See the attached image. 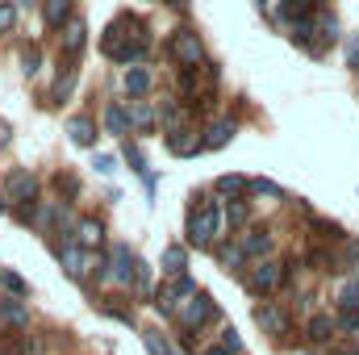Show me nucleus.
I'll use <instances>...</instances> for the list:
<instances>
[{
  "mask_svg": "<svg viewBox=\"0 0 359 355\" xmlns=\"http://www.w3.org/2000/svg\"><path fill=\"white\" fill-rule=\"evenodd\" d=\"M104 309H109L113 318H121L126 326H134V309H130V305H121V297H109V301H104Z\"/></svg>",
  "mask_w": 359,
  "mask_h": 355,
  "instance_id": "473e14b6",
  "label": "nucleus"
},
{
  "mask_svg": "<svg viewBox=\"0 0 359 355\" xmlns=\"http://www.w3.org/2000/svg\"><path fill=\"white\" fill-rule=\"evenodd\" d=\"M121 84H126V92H130V96H142V92H151V84H155V76H151L147 67H130Z\"/></svg>",
  "mask_w": 359,
  "mask_h": 355,
  "instance_id": "412c9836",
  "label": "nucleus"
},
{
  "mask_svg": "<svg viewBox=\"0 0 359 355\" xmlns=\"http://www.w3.org/2000/svg\"><path fill=\"white\" fill-rule=\"evenodd\" d=\"M347 67H359V34H351L347 42Z\"/></svg>",
  "mask_w": 359,
  "mask_h": 355,
  "instance_id": "a19ab883",
  "label": "nucleus"
},
{
  "mask_svg": "<svg viewBox=\"0 0 359 355\" xmlns=\"http://www.w3.org/2000/svg\"><path fill=\"white\" fill-rule=\"evenodd\" d=\"M21 72H25V76H38V72H42V51H38V46H25V51H21Z\"/></svg>",
  "mask_w": 359,
  "mask_h": 355,
  "instance_id": "c85d7f7f",
  "label": "nucleus"
},
{
  "mask_svg": "<svg viewBox=\"0 0 359 355\" xmlns=\"http://www.w3.org/2000/svg\"><path fill=\"white\" fill-rule=\"evenodd\" d=\"M142 343H147V351L151 355H172V343H168L159 330H142Z\"/></svg>",
  "mask_w": 359,
  "mask_h": 355,
  "instance_id": "cd10ccee",
  "label": "nucleus"
},
{
  "mask_svg": "<svg viewBox=\"0 0 359 355\" xmlns=\"http://www.w3.org/2000/svg\"><path fill=\"white\" fill-rule=\"evenodd\" d=\"M247 188H251V184L243 176H222L217 180V192H226V196H238V192H247Z\"/></svg>",
  "mask_w": 359,
  "mask_h": 355,
  "instance_id": "7c9ffc66",
  "label": "nucleus"
},
{
  "mask_svg": "<svg viewBox=\"0 0 359 355\" xmlns=\"http://www.w3.org/2000/svg\"><path fill=\"white\" fill-rule=\"evenodd\" d=\"M55 255H59V264L63 272L72 276V280H84L96 272V280H104V260L96 255V251H84V247H76V243H55Z\"/></svg>",
  "mask_w": 359,
  "mask_h": 355,
  "instance_id": "7ed1b4c3",
  "label": "nucleus"
},
{
  "mask_svg": "<svg viewBox=\"0 0 359 355\" xmlns=\"http://www.w3.org/2000/svg\"><path fill=\"white\" fill-rule=\"evenodd\" d=\"M217 260H222V267H230V272H243V260H247V255H243L238 243H222V247H217Z\"/></svg>",
  "mask_w": 359,
  "mask_h": 355,
  "instance_id": "b1692460",
  "label": "nucleus"
},
{
  "mask_svg": "<svg viewBox=\"0 0 359 355\" xmlns=\"http://www.w3.org/2000/svg\"><path fill=\"white\" fill-rule=\"evenodd\" d=\"M318 34H322V42H334V38H339V21H334V13H322V17H318Z\"/></svg>",
  "mask_w": 359,
  "mask_h": 355,
  "instance_id": "2f4dec72",
  "label": "nucleus"
},
{
  "mask_svg": "<svg viewBox=\"0 0 359 355\" xmlns=\"http://www.w3.org/2000/svg\"><path fill=\"white\" fill-rule=\"evenodd\" d=\"M176 314H180V326H184V330H201L205 322H213V318H217V305L209 301V293H192V297H184V301H180Z\"/></svg>",
  "mask_w": 359,
  "mask_h": 355,
  "instance_id": "20e7f679",
  "label": "nucleus"
},
{
  "mask_svg": "<svg viewBox=\"0 0 359 355\" xmlns=\"http://www.w3.org/2000/svg\"><path fill=\"white\" fill-rule=\"evenodd\" d=\"M330 335H334V322L330 318H309V343H330Z\"/></svg>",
  "mask_w": 359,
  "mask_h": 355,
  "instance_id": "393cba45",
  "label": "nucleus"
},
{
  "mask_svg": "<svg viewBox=\"0 0 359 355\" xmlns=\"http://www.w3.org/2000/svg\"><path fill=\"white\" fill-rule=\"evenodd\" d=\"M155 126V109L147 105V100H130V130H151Z\"/></svg>",
  "mask_w": 359,
  "mask_h": 355,
  "instance_id": "aec40b11",
  "label": "nucleus"
},
{
  "mask_svg": "<svg viewBox=\"0 0 359 355\" xmlns=\"http://www.w3.org/2000/svg\"><path fill=\"white\" fill-rule=\"evenodd\" d=\"M238 247H243V255H255V260H264L271 251V234L268 230H247L243 239H238Z\"/></svg>",
  "mask_w": 359,
  "mask_h": 355,
  "instance_id": "4468645a",
  "label": "nucleus"
},
{
  "mask_svg": "<svg viewBox=\"0 0 359 355\" xmlns=\"http://www.w3.org/2000/svg\"><path fill=\"white\" fill-rule=\"evenodd\" d=\"M163 4H172V8H188L192 0H163Z\"/></svg>",
  "mask_w": 359,
  "mask_h": 355,
  "instance_id": "c03bdc74",
  "label": "nucleus"
},
{
  "mask_svg": "<svg viewBox=\"0 0 359 355\" xmlns=\"http://www.w3.org/2000/svg\"><path fill=\"white\" fill-rule=\"evenodd\" d=\"M0 213H4V192H0Z\"/></svg>",
  "mask_w": 359,
  "mask_h": 355,
  "instance_id": "de8ad7c7",
  "label": "nucleus"
},
{
  "mask_svg": "<svg viewBox=\"0 0 359 355\" xmlns=\"http://www.w3.org/2000/svg\"><path fill=\"white\" fill-rule=\"evenodd\" d=\"M117 280V284H130V280H138V260H134V251L126 247V243H117L113 247V255H109V272H104V280Z\"/></svg>",
  "mask_w": 359,
  "mask_h": 355,
  "instance_id": "1a4fd4ad",
  "label": "nucleus"
},
{
  "mask_svg": "<svg viewBox=\"0 0 359 355\" xmlns=\"http://www.w3.org/2000/svg\"><path fill=\"white\" fill-rule=\"evenodd\" d=\"M168 55H172L176 63H184V67H196V63L205 59L196 29H176V34H172V42H168Z\"/></svg>",
  "mask_w": 359,
  "mask_h": 355,
  "instance_id": "423d86ee",
  "label": "nucleus"
},
{
  "mask_svg": "<svg viewBox=\"0 0 359 355\" xmlns=\"http://www.w3.org/2000/svg\"><path fill=\"white\" fill-rule=\"evenodd\" d=\"M255 322H259L268 335H276V339H284V335H288V314H284L276 301H264V305L255 309Z\"/></svg>",
  "mask_w": 359,
  "mask_h": 355,
  "instance_id": "9b49d317",
  "label": "nucleus"
},
{
  "mask_svg": "<svg viewBox=\"0 0 359 355\" xmlns=\"http://www.w3.org/2000/svg\"><path fill=\"white\" fill-rule=\"evenodd\" d=\"M8 138H13V126H8V121H4V117H0V151H4V147H8Z\"/></svg>",
  "mask_w": 359,
  "mask_h": 355,
  "instance_id": "79ce46f5",
  "label": "nucleus"
},
{
  "mask_svg": "<svg viewBox=\"0 0 359 355\" xmlns=\"http://www.w3.org/2000/svg\"><path fill=\"white\" fill-rule=\"evenodd\" d=\"M0 284H4V288H8L13 297H25V293H29V284H25V280H21L17 272H8V267H0Z\"/></svg>",
  "mask_w": 359,
  "mask_h": 355,
  "instance_id": "c756f323",
  "label": "nucleus"
},
{
  "mask_svg": "<svg viewBox=\"0 0 359 355\" xmlns=\"http://www.w3.org/2000/svg\"><path fill=\"white\" fill-rule=\"evenodd\" d=\"M168 151L172 155H196V151H205V142L196 138L192 126H180L176 134H168Z\"/></svg>",
  "mask_w": 359,
  "mask_h": 355,
  "instance_id": "f8f14e48",
  "label": "nucleus"
},
{
  "mask_svg": "<svg viewBox=\"0 0 359 355\" xmlns=\"http://www.w3.org/2000/svg\"><path fill=\"white\" fill-rule=\"evenodd\" d=\"M192 293H196V284H192L188 276H172V284L155 293V309H159V314H176L180 301H184V297H192Z\"/></svg>",
  "mask_w": 359,
  "mask_h": 355,
  "instance_id": "6e6552de",
  "label": "nucleus"
},
{
  "mask_svg": "<svg viewBox=\"0 0 359 355\" xmlns=\"http://www.w3.org/2000/svg\"><path fill=\"white\" fill-rule=\"evenodd\" d=\"M222 222H226V213H222V205L217 201H192V209H188V243L192 247H213L217 243V234H222Z\"/></svg>",
  "mask_w": 359,
  "mask_h": 355,
  "instance_id": "f03ea898",
  "label": "nucleus"
},
{
  "mask_svg": "<svg viewBox=\"0 0 359 355\" xmlns=\"http://www.w3.org/2000/svg\"><path fill=\"white\" fill-rule=\"evenodd\" d=\"M205 355H230V351H226V347H209Z\"/></svg>",
  "mask_w": 359,
  "mask_h": 355,
  "instance_id": "a18cd8bd",
  "label": "nucleus"
},
{
  "mask_svg": "<svg viewBox=\"0 0 359 355\" xmlns=\"http://www.w3.org/2000/svg\"><path fill=\"white\" fill-rule=\"evenodd\" d=\"M13 4H34V0H13Z\"/></svg>",
  "mask_w": 359,
  "mask_h": 355,
  "instance_id": "49530a36",
  "label": "nucleus"
},
{
  "mask_svg": "<svg viewBox=\"0 0 359 355\" xmlns=\"http://www.w3.org/2000/svg\"><path fill=\"white\" fill-rule=\"evenodd\" d=\"M76 247H84V251H96L100 243H104V226L96 222V217H84V222H76Z\"/></svg>",
  "mask_w": 359,
  "mask_h": 355,
  "instance_id": "ddd939ff",
  "label": "nucleus"
},
{
  "mask_svg": "<svg viewBox=\"0 0 359 355\" xmlns=\"http://www.w3.org/2000/svg\"><path fill=\"white\" fill-rule=\"evenodd\" d=\"M313 8H318V0H280V17L284 21H309L313 17Z\"/></svg>",
  "mask_w": 359,
  "mask_h": 355,
  "instance_id": "6ab92c4d",
  "label": "nucleus"
},
{
  "mask_svg": "<svg viewBox=\"0 0 359 355\" xmlns=\"http://www.w3.org/2000/svg\"><path fill=\"white\" fill-rule=\"evenodd\" d=\"M92 168H96L100 176H109V172H113L117 163H113V155H96V159H92Z\"/></svg>",
  "mask_w": 359,
  "mask_h": 355,
  "instance_id": "ea45409f",
  "label": "nucleus"
},
{
  "mask_svg": "<svg viewBox=\"0 0 359 355\" xmlns=\"http://www.w3.org/2000/svg\"><path fill=\"white\" fill-rule=\"evenodd\" d=\"M230 138H234V121H226V117H222V121H213V126L205 130V138H201V142H205V151H217V147H226Z\"/></svg>",
  "mask_w": 359,
  "mask_h": 355,
  "instance_id": "a211bd4d",
  "label": "nucleus"
},
{
  "mask_svg": "<svg viewBox=\"0 0 359 355\" xmlns=\"http://www.w3.org/2000/svg\"><path fill=\"white\" fill-rule=\"evenodd\" d=\"M163 272L168 276H184V247H163Z\"/></svg>",
  "mask_w": 359,
  "mask_h": 355,
  "instance_id": "a878e982",
  "label": "nucleus"
},
{
  "mask_svg": "<svg viewBox=\"0 0 359 355\" xmlns=\"http://www.w3.org/2000/svg\"><path fill=\"white\" fill-rule=\"evenodd\" d=\"M251 188H255L259 196H284V192H280V184H271V180H255Z\"/></svg>",
  "mask_w": 359,
  "mask_h": 355,
  "instance_id": "58836bf2",
  "label": "nucleus"
},
{
  "mask_svg": "<svg viewBox=\"0 0 359 355\" xmlns=\"http://www.w3.org/2000/svg\"><path fill=\"white\" fill-rule=\"evenodd\" d=\"M339 326L351 330V335H359V309H339Z\"/></svg>",
  "mask_w": 359,
  "mask_h": 355,
  "instance_id": "e433bc0d",
  "label": "nucleus"
},
{
  "mask_svg": "<svg viewBox=\"0 0 359 355\" xmlns=\"http://www.w3.org/2000/svg\"><path fill=\"white\" fill-rule=\"evenodd\" d=\"M76 76H80V72H76V63L67 59V63H63V72H59V80H55V100L72 96V88H76Z\"/></svg>",
  "mask_w": 359,
  "mask_h": 355,
  "instance_id": "5701e85b",
  "label": "nucleus"
},
{
  "mask_svg": "<svg viewBox=\"0 0 359 355\" xmlns=\"http://www.w3.org/2000/svg\"><path fill=\"white\" fill-rule=\"evenodd\" d=\"M42 17L50 29H63L72 21V0H42Z\"/></svg>",
  "mask_w": 359,
  "mask_h": 355,
  "instance_id": "dca6fc26",
  "label": "nucleus"
},
{
  "mask_svg": "<svg viewBox=\"0 0 359 355\" xmlns=\"http://www.w3.org/2000/svg\"><path fill=\"white\" fill-rule=\"evenodd\" d=\"M100 46H104V55H109V59H117V63H134V59H142V55H147L151 34H147V25H142L138 17L121 13V17L104 29Z\"/></svg>",
  "mask_w": 359,
  "mask_h": 355,
  "instance_id": "f257e3e1",
  "label": "nucleus"
},
{
  "mask_svg": "<svg viewBox=\"0 0 359 355\" xmlns=\"http://www.w3.org/2000/svg\"><path fill=\"white\" fill-rule=\"evenodd\" d=\"M55 188L67 192V196H80V180L72 176V172H59V176H55Z\"/></svg>",
  "mask_w": 359,
  "mask_h": 355,
  "instance_id": "f704fd0d",
  "label": "nucleus"
},
{
  "mask_svg": "<svg viewBox=\"0 0 359 355\" xmlns=\"http://www.w3.org/2000/svg\"><path fill=\"white\" fill-rule=\"evenodd\" d=\"M347 251H351V260H355V267H359V243H355V239L347 243Z\"/></svg>",
  "mask_w": 359,
  "mask_h": 355,
  "instance_id": "37998d69",
  "label": "nucleus"
},
{
  "mask_svg": "<svg viewBox=\"0 0 359 355\" xmlns=\"http://www.w3.org/2000/svg\"><path fill=\"white\" fill-rule=\"evenodd\" d=\"M226 222H230V226H243V222H247V201H234V205L226 209Z\"/></svg>",
  "mask_w": 359,
  "mask_h": 355,
  "instance_id": "c9c22d12",
  "label": "nucleus"
},
{
  "mask_svg": "<svg viewBox=\"0 0 359 355\" xmlns=\"http://www.w3.org/2000/svg\"><path fill=\"white\" fill-rule=\"evenodd\" d=\"M339 305H343V309H359V276H351V280L339 288Z\"/></svg>",
  "mask_w": 359,
  "mask_h": 355,
  "instance_id": "bb28decb",
  "label": "nucleus"
},
{
  "mask_svg": "<svg viewBox=\"0 0 359 355\" xmlns=\"http://www.w3.org/2000/svg\"><path fill=\"white\" fill-rule=\"evenodd\" d=\"M13 25H17V4L0 0V34H13Z\"/></svg>",
  "mask_w": 359,
  "mask_h": 355,
  "instance_id": "72a5a7b5",
  "label": "nucleus"
},
{
  "mask_svg": "<svg viewBox=\"0 0 359 355\" xmlns=\"http://www.w3.org/2000/svg\"><path fill=\"white\" fill-rule=\"evenodd\" d=\"M222 347H226V351H243V339H238V330H234V326H226V330H222Z\"/></svg>",
  "mask_w": 359,
  "mask_h": 355,
  "instance_id": "4c0bfd02",
  "label": "nucleus"
},
{
  "mask_svg": "<svg viewBox=\"0 0 359 355\" xmlns=\"http://www.w3.org/2000/svg\"><path fill=\"white\" fill-rule=\"evenodd\" d=\"M0 318H4L8 326H29V305H25L21 297H4V301H0Z\"/></svg>",
  "mask_w": 359,
  "mask_h": 355,
  "instance_id": "2eb2a0df",
  "label": "nucleus"
},
{
  "mask_svg": "<svg viewBox=\"0 0 359 355\" xmlns=\"http://www.w3.org/2000/svg\"><path fill=\"white\" fill-rule=\"evenodd\" d=\"M284 284V267L271 264V260H259V264L247 272V288L255 293V297H268V293H276Z\"/></svg>",
  "mask_w": 359,
  "mask_h": 355,
  "instance_id": "39448f33",
  "label": "nucleus"
},
{
  "mask_svg": "<svg viewBox=\"0 0 359 355\" xmlns=\"http://www.w3.org/2000/svg\"><path fill=\"white\" fill-rule=\"evenodd\" d=\"M67 134L76 147H96V121L92 117H72L67 121Z\"/></svg>",
  "mask_w": 359,
  "mask_h": 355,
  "instance_id": "f3484780",
  "label": "nucleus"
},
{
  "mask_svg": "<svg viewBox=\"0 0 359 355\" xmlns=\"http://www.w3.org/2000/svg\"><path fill=\"white\" fill-rule=\"evenodd\" d=\"M4 201H17V205H34V192H38V180L34 172H25V168H17V172H8L4 176Z\"/></svg>",
  "mask_w": 359,
  "mask_h": 355,
  "instance_id": "0eeeda50",
  "label": "nucleus"
},
{
  "mask_svg": "<svg viewBox=\"0 0 359 355\" xmlns=\"http://www.w3.org/2000/svg\"><path fill=\"white\" fill-rule=\"evenodd\" d=\"M84 42H88V25H84V17H72V21L63 25V34H59L63 55L76 63V59H80V51H84Z\"/></svg>",
  "mask_w": 359,
  "mask_h": 355,
  "instance_id": "9d476101",
  "label": "nucleus"
},
{
  "mask_svg": "<svg viewBox=\"0 0 359 355\" xmlns=\"http://www.w3.org/2000/svg\"><path fill=\"white\" fill-rule=\"evenodd\" d=\"M104 126H109V134H130V113L121 105H109L104 109Z\"/></svg>",
  "mask_w": 359,
  "mask_h": 355,
  "instance_id": "4be33fe9",
  "label": "nucleus"
}]
</instances>
